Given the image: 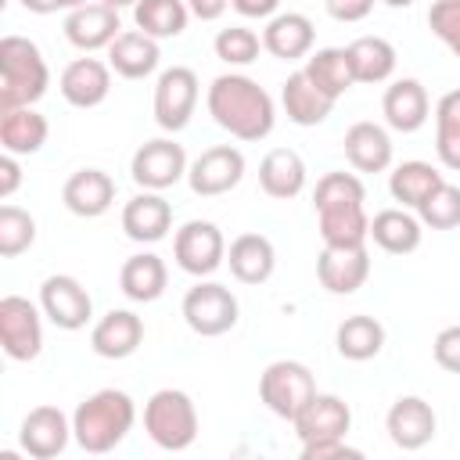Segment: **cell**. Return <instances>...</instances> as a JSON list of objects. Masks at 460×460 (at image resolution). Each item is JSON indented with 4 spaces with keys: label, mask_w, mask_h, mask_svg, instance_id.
<instances>
[{
    "label": "cell",
    "mask_w": 460,
    "mask_h": 460,
    "mask_svg": "<svg viewBox=\"0 0 460 460\" xmlns=\"http://www.w3.org/2000/svg\"><path fill=\"white\" fill-rule=\"evenodd\" d=\"M205 104H208V115L216 119V126L244 144L266 140L273 133V122H277L273 97L255 79H248L241 72L216 75Z\"/></svg>",
    "instance_id": "1"
},
{
    "label": "cell",
    "mask_w": 460,
    "mask_h": 460,
    "mask_svg": "<svg viewBox=\"0 0 460 460\" xmlns=\"http://www.w3.org/2000/svg\"><path fill=\"white\" fill-rule=\"evenodd\" d=\"M137 420V406L122 388H101L86 395L72 413V438L86 453H111Z\"/></svg>",
    "instance_id": "2"
},
{
    "label": "cell",
    "mask_w": 460,
    "mask_h": 460,
    "mask_svg": "<svg viewBox=\"0 0 460 460\" xmlns=\"http://www.w3.org/2000/svg\"><path fill=\"white\" fill-rule=\"evenodd\" d=\"M50 86L47 61L40 47L25 36L0 40V111L36 104Z\"/></svg>",
    "instance_id": "3"
},
{
    "label": "cell",
    "mask_w": 460,
    "mask_h": 460,
    "mask_svg": "<svg viewBox=\"0 0 460 460\" xmlns=\"http://www.w3.org/2000/svg\"><path fill=\"white\" fill-rule=\"evenodd\" d=\"M144 431L165 453H183L198 438V410L187 392L158 388L144 402Z\"/></svg>",
    "instance_id": "4"
},
{
    "label": "cell",
    "mask_w": 460,
    "mask_h": 460,
    "mask_svg": "<svg viewBox=\"0 0 460 460\" xmlns=\"http://www.w3.org/2000/svg\"><path fill=\"white\" fill-rule=\"evenodd\" d=\"M316 395L313 370L298 359H277L259 374V399L266 402L270 413L295 420L298 410Z\"/></svg>",
    "instance_id": "5"
},
{
    "label": "cell",
    "mask_w": 460,
    "mask_h": 460,
    "mask_svg": "<svg viewBox=\"0 0 460 460\" xmlns=\"http://www.w3.org/2000/svg\"><path fill=\"white\" fill-rule=\"evenodd\" d=\"M183 320L201 338H219L237 323V298L226 284L201 280L183 295Z\"/></svg>",
    "instance_id": "6"
},
{
    "label": "cell",
    "mask_w": 460,
    "mask_h": 460,
    "mask_svg": "<svg viewBox=\"0 0 460 460\" xmlns=\"http://www.w3.org/2000/svg\"><path fill=\"white\" fill-rule=\"evenodd\" d=\"M129 176L144 190H165V187L180 183L187 176V151H183V144H176L169 137H155V140L140 144L133 151V158H129Z\"/></svg>",
    "instance_id": "7"
},
{
    "label": "cell",
    "mask_w": 460,
    "mask_h": 460,
    "mask_svg": "<svg viewBox=\"0 0 460 460\" xmlns=\"http://www.w3.org/2000/svg\"><path fill=\"white\" fill-rule=\"evenodd\" d=\"M172 259H176V266H180L183 273H190V277H208V273H216V270L223 266V259H226V241H223V234H219L216 223H208V219H190V223H183V226L176 230V237H172Z\"/></svg>",
    "instance_id": "8"
},
{
    "label": "cell",
    "mask_w": 460,
    "mask_h": 460,
    "mask_svg": "<svg viewBox=\"0 0 460 460\" xmlns=\"http://www.w3.org/2000/svg\"><path fill=\"white\" fill-rule=\"evenodd\" d=\"M40 313L29 298L22 295H4L0 298V345L11 359L18 363H29L40 356L43 349V323H40Z\"/></svg>",
    "instance_id": "9"
},
{
    "label": "cell",
    "mask_w": 460,
    "mask_h": 460,
    "mask_svg": "<svg viewBox=\"0 0 460 460\" xmlns=\"http://www.w3.org/2000/svg\"><path fill=\"white\" fill-rule=\"evenodd\" d=\"M198 108V75L187 65H172L155 83V122L165 133H180Z\"/></svg>",
    "instance_id": "10"
},
{
    "label": "cell",
    "mask_w": 460,
    "mask_h": 460,
    "mask_svg": "<svg viewBox=\"0 0 460 460\" xmlns=\"http://www.w3.org/2000/svg\"><path fill=\"white\" fill-rule=\"evenodd\" d=\"M40 309H43V316L54 327L83 331L90 323V316H93V298H90V291L75 277L54 273V277H47L40 284Z\"/></svg>",
    "instance_id": "11"
},
{
    "label": "cell",
    "mask_w": 460,
    "mask_h": 460,
    "mask_svg": "<svg viewBox=\"0 0 460 460\" xmlns=\"http://www.w3.org/2000/svg\"><path fill=\"white\" fill-rule=\"evenodd\" d=\"M244 176V155L230 144L205 147L190 165H187V183L198 198H219L234 190Z\"/></svg>",
    "instance_id": "12"
},
{
    "label": "cell",
    "mask_w": 460,
    "mask_h": 460,
    "mask_svg": "<svg viewBox=\"0 0 460 460\" xmlns=\"http://www.w3.org/2000/svg\"><path fill=\"white\" fill-rule=\"evenodd\" d=\"M72 438V420L58 410V406H36L25 413L22 428H18V446L22 453H29L32 460H54L65 453Z\"/></svg>",
    "instance_id": "13"
},
{
    "label": "cell",
    "mask_w": 460,
    "mask_h": 460,
    "mask_svg": "<svg viewBox=\"0 0 460 460\" xmlns=\"http://www.w3.org/2000/svg\"><path fill=\"white\" fill-rule=\"evenodd\" d=\"M385 428H388V438L399 449L413 453V449H424L435 438L438 420H435V410H431L428 399H420V395H399L392 402L388 417H385Z\"/></svg>",
    "instance_id": "14"
},
{
    "label": "cell",
    "mask_w": 460,
    "mask_h": 460,
    "mask_svg": "<svg viewBox=\"0 0 460 460\" xmlns=\"http://www.w3.org/2000/svg\"><path fill=\"white\" fill-rule=\"evenodd\" d=\"M295 424V435L302 442H316V438H345L349 428H352V410L345 406V399L331 395V392H316L302 410L298 417L291 420Z\"/></svg>",
    "instance_id": "15"
},
{
    "label": "cell",
    "mask_w": 460,
    "mask_h": 460,
    "mask_svg": "<svg viewBox=\"0 0 460 460\" xmlns=\"http://www.w3.org/2000/svg\"><path fill=\"white\" fill-rule=\"evenodd\" d=\"M316 277L331 295L359 291L367 284V277H370L367 244H359V248H331V244H323V252L316 259Z\"/></svg>",
    "instance_id": "16"
},
{
    "label": "cell",
    "mask_w": 460,
    "mask_h": 460,
    "mask_svg": "<svg viewBox=\"0 0 460 460\" xmlns=\"http://www.w3.org/2000/svg\"><path fill=\"white\" fill-rule=\"evenodd\" d=\"M172 226V205L162 198V190H140L122 205V230L129 241L155 244Z\"/></svg>",
    "instance_id": "17"
},
{
    "label": "cell",
    "mask_w": 460,
    "mask_h": 460,
    "mask_svg": "<svg viewBox=\"0 0 460 460\" xmlns=\"http://www.w3.org/2000/svg\"><path fill=\"white\" fill-rule=\"evenodd\" d=\"M144 341V320L133 309H111L104 313L90 331V349L101 359H126Z\"/></svg>",
    "instance_id": "18"
},
{
    "label": "cell",
    "mask_w": 460,
    "mask_h": 460,
    "mask_svg": "<svg viewBox=\"0 0 460 460\" xmlns=\"http://www.w3.org/2000/svg\"><path fill=\"white\" fill-rule=\"evenodd\" d=\"M119 32H122L119 11L108 7L104 0H101V4H83V7L68 11V18H65V36H68V43L79 47V50H86V54H90V50H101V47H111Z\"/></svg>",
    "instance_id": "19"
},
{
    "label": "cell",
    "mask_w": 460,
    "mask_h": 460,
    "mask_svg": "<svg viewBox=\"0 0 460 460\" xmlns=\"http://www.w3.org/2000/svg\"><path fill=\"white\" fill-rule=\"evenodd\" d=\"M61 97L72 108H97L111 93V65L97 58H75L61 72Z\"/></svg>",
    "instance_id": "20"
},
{
    "label": "cell",
    "mask_w": 460,
    "mask_h": 460,
    "mask_svg": "<svg viewBox=\"0 0 460 460\" xmlns=\"http://www.w3.org/2000/svg\"><path fill=\"white\" fill-rule=\"evenodd\" d=\"M61 201L72 216H83V219H97L111 208L115 201V180L104 172V169H79L65 180L61 187Z\"/></svg>",
    "instance_id": "21"
},
{
    "label": "cell",
    "mask_w": 460,
    "mask_h": 460,
    "mask_svg": "<svg viewBox=\"0 0 460 460\" xmlns=\"http://www.w3.org/2000/svg\"><path fill=\"white\" fill-rule=\"evenodd\" d=\"M313 40H316V29L305 14L298 11H284V14H273L262 29V50H270L273 58L280 61H298L313 50Z\"/></svg>",
    "instance_id": "22"
},
{
    "label": "cell",
    "mask_w": 460,
    "mask_h": 460,
    "mask_svg": "<svg viewBox=\"0 0 460 460\" xmlns=\"http://www.w3.org/2000/svg\"><path fill=\"white\" fill-rule=\"evenodd\" d=\"M381 111H385V122L395 133H417L428 122V111H431L428 90L417 79H395L381 97Z\"/></svg>",
    "instance_id": "23"
},
{
    "label": "cell",
    "mask_w": 460,
    "mask_h": 460,
    "mask_svg": "<svg viewBox=\"0 0 460 460\" xmlns=\"http://www.w3.org/2000/svg\"><path fill=\"white\" fill-rule=\"evenodd\" d=\"M158 58H162L158 54V40L140 32V29L119 32L115 43L108 47V65L122 79H147L158 68Z\"/></svg>",
    "instance_id": "24"
},
{
    "label": "cell",
    "mask_w": 460,
    "mask_h": 460,
    "mask_svg": "<svg viewBox=\"0 0 460 460\" xmlns=\"http://www.w3.org/2000/svg\"><path fill=\"white\" fill-rule=\"evenodd\" d=\"M345 158L356 172H385L392 165V137L377 122H352L345 129Z\"/></svg>",
    "instance_id": "25"
},
{
    "label": "cell",
    "mask_w": 460,
    "mask_h": 460,
    "mask_svg": "<svg viewBox=\"0 0 460 460\" xmlns=\"http://www.w3.org/2000/svg\"><path fill=\"white\" fill-rule=\"evenodd\" d=\"M226 262H230V273L241 284H266L273 277L277 252H273V241L270 237H262V234H241V237L230 241Z\"/></svg>",
    "instance_id": "26"
},
{
    "label": "cell",
    "mask_w": 460,
    "mask_h": 460,
    "mask_svg": "<svg viewBox=\"0 0 460 460\" xmlns=\"http://www.w3.org/2000/svg\"><path fill=\"white\" fill-rule=\"evenodd\" d=\"M259 187H262V194H270L277 201H288V198L302 194V187H305V162H302V155L291 151V147L266 151V158L259 162Z\"/></svg>",
    "instance_id": "27"
},
{
    "label": "cell",
    "mask_w": 460,
    "mask_h": 460,
    "mask_svg": "<svg viewBox=\"0 0 460 460\" xmlns=\"http://www.w3.org/2000/svg\"><path fill=\"white\" fill-rule=\"evenodd\" d=\"M280 104H284V115H288L295 126H320V122L331 115V108H334V101H331L323 90H316L305 72H291V75L284 79V86H280Z\"/></svg>",
    "instance_id": "28"
},
{
    "label": "cell",
    "mask_w": 460,
    "mask_h": 460,
    "mask_svg": "<svg viewBox=\"0 0 460 460\" xmlns=\"http://www.w3.org/2000/svg\"><path fill=\"white\" fill-rule=\"evenodd\" d=\"M165 284H169V270L155 252L129 255L119 270V288L129 302H155V298H162Z\"/></svg>",
    "instance_id": "29"
},
{
    "label": "cell",
    "mask_w": 460,
    "mask_h": 460,
    "mask_svg": "<svg viewBox=\"0 0 460 460\" xmlns=\"http://www.w3.org/2000/svg\"><path fill=\"white\" fill-rule=\"evenodd\" d=\"M420 226L424 223L417 216H410L406 208H381L370 219V237L388 255H410L420 248V234H424Z\"/></svg>",
    "instance_id": "30"
},
{
    "label": "cell",
    "mask_w": 460,
    "mask_h": 460,
    "mask_svg": "<svg viewBox=\"0 0 460 460\" xmlns=\"http://www.w3.org/2000/svg\"><path fill=\"white\" fill-rule=\"evenodd\" d=\"M320 237L331 248H359L370 237V216L363 205H334L316 212Z\"/></svg>",
    "instance_id": "31"
},
{
    "label": "cell",
    "mask_w": 460,
    "mask_h": 460,
    "mask_svg": "<svg viewBox=\"0 0 460 460\" xmlns=\"http://www.w3.org/2000/svg\"><path fill=\"white\" fill-rule=\"evenodd\" d=\"M47 133H50V126L32 104L0 111V144L11 155H36L47 144Z\"/></svg>",
    "instance_id": "32"
},
{
    "label": "cell",
    "mask_w": 460,
    "mask_h": 460,
    "mask_svg": "<svg viewBox=\"0 0 460 460\" xmlns=\"http://www.w3.org/2000/svg\"><path fill=\"white\" fill-rule=\"evenodd\" d=\"M302 72H305V75L313 79V86L323 90L331 101H338V97L356 83L352 61H349V47H323V50L309 54Z\"/></svg>",
    "instance_id": "33"
},
{
    "label": "cell",
    "mask_w": 460,
    "mask_h": 460,
    "mask_svg": "<svg viewBox=\"0 0 460 460\" xmlns=\"http://www.w3.org/2000/svg\"><path fill=\"white\" fill-rule=\"evenodd\" d=\"M334 345L345 359L352 363H363V359H374L381 349H385V327L367 316V313H356V316H345L334 331Z\"/></svg>",
    "instance_id": "34"
},
{
    "label": "cell",
    "mask_w": 460,
    "mask_h": 460,
    "mask_svg": "<svg viewBox=\"0 0 460 460\" xmlns=\"http://www.w3.org/2000/svg\"><path fill=\"white\" fill-rule=\"evenodd\" d=\"M356 83H385L395 72V47L385 36H359L349 43Z\"/></svg>",
    "instance_id": "35"
},
{
    "label": "cell",
    "mask_w": 460,
    "mask_h": 460,
    "mask_svg": "<svg viewBox=\"0 0 460 460\" xmlns=\"http://www.w3.org/2000/svg\"><path fill=\"white\" fill-rule=\"evenodd\" d=\"M438 183H442V172L431 162H420V158L402 162L388 172V190L402 208H417Z\"/></svg>",
    "instance_id": "36"
},
{
    "label": "cell",
    "mask_w": 460,
    "mask_h": 460,
    "mask_svg": "<svg viewBox=\"0 0 460 460\" xmlns=\"http://www.w3.org/2000/svg\"><path fill=\"white\" fill-rule=\"evenodd\" d=\"M187 18H190L187 0H137V7H133L137 29L155 40L180 36L187 29Z\"/></svg>",
    "instance_id": "37"
},
{
    "label": "cell",
    "mask_w": 460,
    "mask_h": 460,
    "mask_svg": "<svg viewBox=\"0 0 460 460\" xmlns=\"http://www.w3.org/2000/svg\"><path fill=\"white\" fill-rule=\"evenodd\" d=\"M435 155L446 169L460 172V90H449L435 104Z\"/></svg>",
    "instance_id": "38"
},
{
    "label": "cell",
    "mask_w": 460,
    "mask_h": 460,
    "mask_svg": "<svg viewBox=\"0 0 460 460\" xmlns=\"http://www.w3.org/2000/svg\"><path fill=\"white\" fill-rule=\"evenodd\" d=\"M417 219L431 230H453L460 226V187L453 183H438L420 205H417Z\"/></svg>",
    "instance_id": "39"
},
{
    "label": "cell",
    "mask_w": 460,
    "mask_h": 460,
    "mask_svg": "<svg viewBox=\"0 0 460 460\" xmlns=\"http://www.w3.org/2000/svg\"><path fill=\"white\" fill-rule=\"evenodd\" d=\"M36 241V219L18 205H0V255L14 259Z\"/></svg>",
    "instance_id": "40"
},
{
    "label": "cell",
    "mask_w": 460,
    "mask_h": 460,
    "mask_svg": "<svg viewBox=\"0 0 460 460\" xmlns=\"http://www.w3.org/2000/svg\"><path fill=\"white\" fill-rule=\"evenodd\" d=\"M363 201H367V190L356 172H327L316 180V190H313L316 212L334 208V205H363Z\"/></svg>",
    "instance_id": "41"
},
{
    "label": "cell",
    "mask_w": 460,
    "mask_h": 460,
    "mask_svg": "<svg viewBox=\"0 0 460 460\" xmlns=\"http://www.w3.org/2000/svg\"><path fill=\"white\" fill-rule=\"evenodd\" d=\"M216 58L219 61H226V65H252L255 58H259V50H262V40L252 32V29H244V25H230V29H219L216 32Z\"/></svg>",
    "instance_id": "42"
},
{
    "label": "cell",
    "mask_w": 460,
    "mask_h": 460,
    "mask_svg": "<svg viewBox=\"0 0 460 460\" xmlns=\"http://www.w3.org/2000/svg\"><path fill=\"white\" fill-rule=\"evenodd\" d=\"M428 29L460 58V0H435L428 11Z\"/></svg>",
    "instance_id": "43"
},
{
    "label": "cell",
    "mask_w": 460,
    "mask_h": 460,
    "mask_svg": "<svg viewBox=\"0 0 460 460\" xmlns=\"http://www.w3.org/2000/svg\"><path fill=\"white\" fill-rule=\"evenodd\" d=\"M431 352H435V363H438L442 370H449V374H460V323H453V327H442V331L435 334V345H431Z\"/></svg>",
    "instance_id": "44"
},
{
    "label": "cell",
    "mask_w": 460,
    "mask_h": 460,
    "mask_svg": "<svg viewBox=\"0 0 460 460\" xmlns=\"http://www.w3.org/2000/svg\"><path fill=\"white\" fill-rule=\"evenodd\" d=\"M334 456H352L359 460L363 453L356 446H349L345 438H316V442H302V460H334Z\"/></svg>",
    "instance_id": "45"
},
{
    "label": "cell",
    "mask_w": 460,
    "mask_h": 460,
    "mask_svg": "<svg viewBox=\"0 0 460 460\" xmlns=\"http://www.w3.org/2000/svg\"><path fill=\"white\" fill-rule=\"evenodd\" d=\"M327 14L338 18V22H363L374 7V0H323Z\"/></svg>",
    "instance_id": "46"
},
{
    "label": "cell",
    "mask_w": 460,
    "mask_h": 460,
    "mask_svg": "<svg viewBox=\"0 0 460 460\" xmlns=\"http://www.w3.org/2000/svg\"><path fill=\"white\" fill-rule=\"evenodd\" d=\"M18 183H22V165H18V155L4 151V158H0V198L7 201V198L18 190Z\"/></svg>",
    "instance_id": "47"
},
{
    "label": "cell",
    "mask_w": 460,
    "mask_h": 460,
    "mask_svg": "<svg viewBox=\"0 0 460 460\" xmlns=\"http://www.w3.org/2000/svg\"><path fill=\"white\" fill-rule=\"evenodd\" d=\"M230 4L244 18H273L277 7H280V0H230Z\"/></svg>",
    "instance_id": "48"
},
{
    "label": "cell",
    "mask_w": 460,
    "mask_h": 460,
    "mask_svg": "<svg viewBox=\"0 0 460 460\" xmlns=\"http://www.w3.org/2000/svg\"><path fill=\"white\" fill-rule=\"evenodd\" d=\"M226 4H230V0H187L190 14L201 18V22H216V18L226 11Z\"/></svg>",
    "instance_id": "49"
},
{
    "label": "cell",
    "mask_w": 460,
    "mask_h": 460,
    "mask_svg": "<svg viewBox=\"0 0 460 460\" xmlns=\"http://www.w3.org/2000/svg\"><path fill=\"white\" fill-rule=\"evenodd\" d=\"M22 7L32 11V14H50V11H58L54 0H22Z\"/></svg>",
    "instance_id": "50"
},
{
    "label": "cell",
    "mask_w": 460,
    "mask_h": 460,
    "mask_svg": "<svg viewBox=\"0 0 460 460\" xmlns=\"http://www.w3.org/2000/svg\"><path fill=\"white\" fill-rule=\"evenodd\" d=\"M54 4H58V7H65V11H75V7H83L86 0H54Z\"/></svg>",
    "instance_id": "51"
},
{
    "label": "cell",
    "mask_w": 460,
    "mask_h": 460,
    "mask_svg": "<svg viewBox=\"0 0 460 460\" xmlns=\"http://www.w3.org/2000/svg\"><path fill=\"white\" fill-rule=\"evenodd\" d=\"M108 7H115V11H122V7H137V0H104Z\"/></svg>",
    "instance_id": "52"
},
{
    "label": "cell",
    "mask_w": 460,
    "mask_h": 460,
    "mask_svg": "<svg viewBox=\"0 0 460 460\" xmlns=\"http://www.w3.org/2000/svg\"><path fill=\"white\" fill-rule=\"evenodd\" d=\"M385 4H388V7H410L413 0H385Z\"/></svg>",
    "instance_id": "53"
}]
</instances>
